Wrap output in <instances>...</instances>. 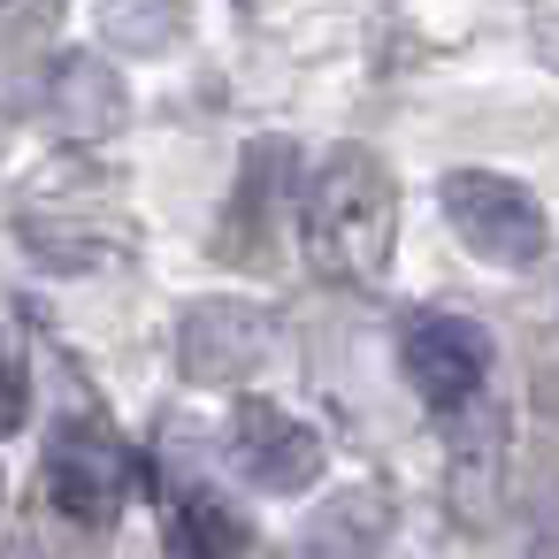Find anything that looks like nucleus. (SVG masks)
Wrapping results in <instances>:
<instances>
[{"instance_id": "nucleus-1", "label": "nucleus", "mask_w": 559, "mask_h": 559, "mask_svg": "<svg viewBox=\"0 0 559 559\" xmlns=\"http://www.w3.org/2000/svg\"><path fill=\"white\" fill-rule=\"evenodd\" d=\"M299 223H307V246L330 276L376 284L391 269V238H399V185H391L383 154L330 146L299 192Z\"/></svg>"}, {"instance_id": "nucleus-2", "label": "nucleus", "mask_w": 559, "mask_h": 559, "mask_svg": "<svg viewBox=\"0 0 559 559\" xmlns=\"http://www.w3.org/2000/svg\"><path fill=\"white\" fill-rule=\"evenodd\" d=\"M437 207H444L452 238H460L475 261H490V269H528V261H544V246H551L544 200H536L521 177H506V169H452V177L437 185Z\"/></svg>"}, {"instance_id": "nucleus-3", "label": "nucleus", "mask_w": 559, "mask_h": 559, "mask_svg": "<svg viewBox=\"0 0 559 559\" xmlns=\"http://www.w3.org/2000/svg\"><path fill=\"white\" fill-rule=\"evenodd\" d=\"M230 460H238L246 483H261V490H276V498H299V490L322 483L330 444H322V429L299 421L292 406H276V399H238V414H230Z\"/></svg>"}, {"instance_id": "nucleus-4", "label": "nucleus", "mask_w": 559, "mask_h": 559, "mask_svg": "<svg viewBox=\"0 0 559 559\" xmlns=\"http://www.w3.org/2000/svg\"><path fill=\"white\" fill-rule=\"evenodd\" d=\"M399 368H406V383L421 391V406H467L475 391H483V376H490V337H483V322H467V314H414L406 330H399Z\"/></svg>"}, {"instance_id": "nucleus-5", "label": "nucleus", "mask_w": 559, "mask_h": 559, "mask_svg": "<svg viewBox=\"0 0 559 559\" xmlns=\"http://www.w3.org/2000/svg\"><path fill=\"white\" fill-rule=\"evenodd\" d=\"M47 498L78 528H108L131 506V460H123V444L100 437V429H62L55 452H47Z\"/></svg>"}, {"instance_id": "nucleus-6", "label": "nucleus", "mask_w": 559, "mask_h": 559, "mask_svg": "<svg viewBox=\"0 0 559 559\" xmlns=\"http://www.w3.org/2000/svg\"><path fill=\"white\" fill-rule=\"evenodd\" d=\"M269 360V314L246 299H200L177 314V368L192 383H238Z\"/></svg>"}, {"instance_id": "nucleus-7", "label": "nucleus", "mask_w": 559, "mask_h": 559, "mask_svg": "<svg viewBox=\"0 0 559 559\" xmlns=\"http://www.w3.org/2000/svg\"><path fill=\"white\" fill-rule=\"evenodd\" d=\"M383 536H391V498L368 490V483H353V490H337V498H322L307 513L299 559H376Z\"/></svg>"}, {"instance_id": "nucleus-8", "label": "nucleus", "mask_w": 559, "mask_h": 559, "mask_svg": "<svg viewBox=\"0 0 559 559\" xmlns=\"http://www.w3.org/2000/svg\"><path fill=\"white\" fill-rule=\"evenodd\" d=\"M47 116H55L70 139H100V131H116V116H123V85H116L93 55H62V62H47Z\"/></svg>"}, {"instance_id": "nucleus-9", "label": "nucleus", "mask_w": 559, "mask_h": 559, "mask_svg": "<svg viewBox=\"0 0 559 559\" xmlns=\"http://www.w3.org/2000/svg\"><path fill=\"white\" fill-rule=\"evenodd\" d=\"M169 544H177V559H246V521H238L230 498L185 490L177 513H169Z\"/></svg>"}, {"instance_id": "nucleus-10", "label": "nucleus", "mask_w": 559, "mask_h": 559, "mask_svg": "<svg viewBox=\"0 0 559 559\" xmlns=\"http://www.w3.org/2000/svg\"><path fill=\"white\" fill-rule=\"evenodd\" d=\"M100 32L123 55H154L177 32V0H100Z\"/></svg>"}, {"instance_id": "nucleus-11", "label": "nucleus", "mask_w": 559, "mask_h": 559, "mask_svg": "<svg viewBox=\"0 0 559 559\" xmlns=\"http://www.w3.org/2000/svg\"><path fill=\"white\" fill-rule=\"evenodd\" d=\"M24 421H32V376L16 345H0V437H16Z\"/></svg>"}]
</instances>
